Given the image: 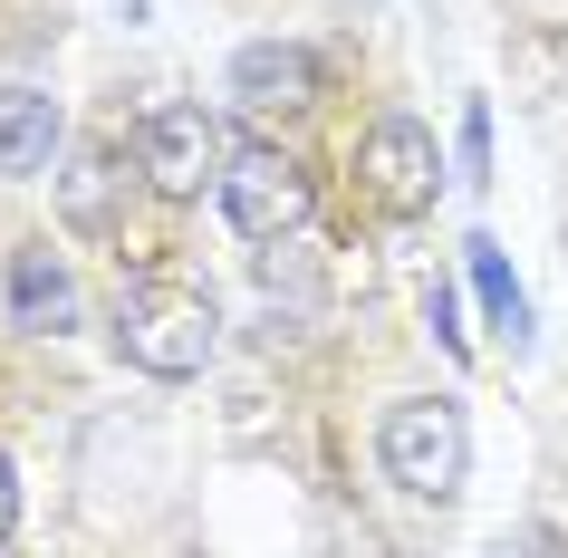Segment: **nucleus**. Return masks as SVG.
<instances>
[{
  "mask_svg": "<svg viewBox=\"0 0 568 558\" xmlns=\"http://www.w3.org/2000/svg\"><path fill=\"white\" fill-rule=\"evenodd\" d=\"M463 164H473V183L491 174V106H481V97L463 106Z\"/></svg>",
  "mask_w": 568,
  "mask_h": 558,
  "instance_id": "11",
  "label": "nucleus"
},
{
  "mask_svg": "<svg viewBox=\"0 0 568 558\" xmlns=\"http://www.w3.org/2000/svg\"><path fill=\"white\" fill-rule=\"evenodd\" d=\"M222 164H232V145H222V116L212 106H145V125H135V174L164 193V203H193V193H222Z\"/></svg>",
  "mask_w": 568,
  "mask_h": 558,
  "instance_id": "4",
  "label": "nucleus"
},
{
  "mask_svg": "<svg viewBox=\"0 0 568 558\" xmlns=\"http://www.w3.org/2000/svg\"><path fill=\"white\" fill-rule=\"evenodd\" d=\"M318 88H328V68H318L308 39H241V49H232V78H222V97H232L241 116H261V125L308 116Z\"/></svg>",
  "mask_w": 568,
  "mask_h": 558,
  "instance_id": "6",
  "label": "nucleus"
},
{
  "mask_svg": "<svg viewBox=\"0 0 568 558\" xmlns=\"http://www.w3.org/2000/svg\"><path fill=\"white\" fill-rule=\"evenodd\" d=\"M491 558H568V539L559 529H501V549Z\"/></svg>",
  "mask_w": 568,
  "mask_h": 558,
  "instance_id": "12",
  "label": "nucleus"
},
{
  "mask_svg": "<svg viewBox=\"0 0 568 558\" xmlns=\"http://www.w3.org/2000/svg\"><path fill=\"white\" fill-rule=\"evenodd\" d=\"M357 183H366V203L386 212V222H415V212H434V193H444V145H434L415 116H376L366 145H357Z\"/></svg>",
  "mask_w": 568,
  "mask_h": 558,
  "instance_id": "5",
  "label": "nucleus"
},
{
  "mask_svg": "<svg viewBox=\"0 0 568 558\" xmlns=\"http://www.w3.org/2000/svg\"><path fill=\"white\" fill-rule=\"evenodd\" d=\"M116 347H125V366L183 385V376H203L212 347H222V308H212L193 280H145V290H125V308H116Z\"/></svg>",
  "mask_w": 568,
  "mask_h": 558,
  "instance_id": "1",
  "label": "nucleus"
},
{
  "mask_svg": "<svg viewBox=\"0 0 568 558\" xmlns=\"http://www.w3.org/2000/svg\"><path fill=\"white\" fill-rule=\"evenodd\" d=\"M59 212H68V232L116 241V222H125V174H116V154H106V145H78V154H68Z\"/></svg>",
  "mask_w": 568,
  "mask_h": 558,
  "instance_id": "8",
  "label": "nucleus"
},
{
  "mask_svg": "<svg viewBox=\"0 0 568 558\" xmlns=\"http://www.w3.org/2000/svg\"><path fill=\"white\" fill-rule=\"evenodd\" d=\"M10 318L30 337H68L78 327V280L59 270V251H10Z\"/></svg>",
  "mask_w": 568,
  "mask_h": 558,
  "instance_id": "9",
  "label": "nucleus"
},
{
  "mask_svg": "<svg viewBox=\"0 0 568 558\" xmlns=\"http://www.w3.org/2000/svg\"><path fill=\"white\" fill-rule=\"evenodd\" d=\"M463 270H473V290H481V318L501 327L510 347H530V298H520V280H510L501 241H491V232H473V241H463Z\"/></svg>",
  "mask_w": 568,
  "mask_h": 558,
  "instance_id": "10",
  "label": "nucleus"
},
{
  "mask_svg": "<svg viewBox=\"0 0 568 558\" xmlns=\"http://www.w3.org/2000/svg\"><path fill=\"white\" fill-rule=\"evenodd\" d=\"M10 529H20V471H10V453H0V549H10Z\"/></svg>",
  "mask_w": 568,
  "mask_h": 558,
  "instance_id": "13",
  "label": "nucleus"
},
{
  "mask_svg": "<svg viewBox=\"0 0 568 558\" xmlns=\"http://www.w3.org/2000/svg\"><path fill=\"white\" fill-rule=\"evenodd\" d=\"M59 97L49 88H0V183L20 174H49V154H59Z\"/></svg>",
  "mask_w": 568,
  "mask_h": 558,
  "instance_id": "7",
  "label": "nucleus"
},
{
  "mask_svg": "<svg viewBox=\"0 0 568 558\" xmlns=\"http://www.w3.org/2000/svg\"><path fill=\"white\" fill-rule=\"evenodd\" d=\"M376 453H386L395 491L453 500V491H463V471H473V424H463L453 395H405V405H386V424H376Z\"/></svg>",
  "mask_w": 568,
  "mask_h": 558,
  "instance_id": "2",
  "label": "nucleus"
},
{
  "mask_svg": "<svg viewBox=\"0 0 568 558\" xmlns=\"http://www.w3.org/2000/svg\"><path fill=\"white\" fill-rule=\"evenodd\" d=\"M222 212H232L241 241H290V232H308L318 183H308V164L290 145L251 135V145H232V164H222Z\"/></svg>",
  "mask_w": 568,
  "mask_h": 558,
  "instance_id": "3",
  "label": "nucleus"
}]
</instances>
